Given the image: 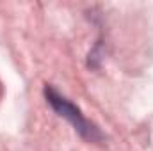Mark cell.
Returning a JSON list of instances; mask_svg holds the SVG:
<instances>
[{
    "instance_id": "cell-1",
    "label": "cell",
    "mask_w": 153,
    "mask_h": 151,
    "mask_svg": "<svg viewBox=\"0 0 153 151\" xmlns=\"http://www.w3.org/2000/svg\"><path fill=\"white\" fill-rule=\"evenodd\" d=\"M45 98H46V101L50 103V107L59 114L61 117H64L66 121L71 123V126L78 132L80 137H84V139H87V141H91V142L102 141L100 130H98L91 121H87V119L84 117V114L80 112L70 100H66L62 94H59L52 85H45Z\"/></svg>"
}]
</instances>
